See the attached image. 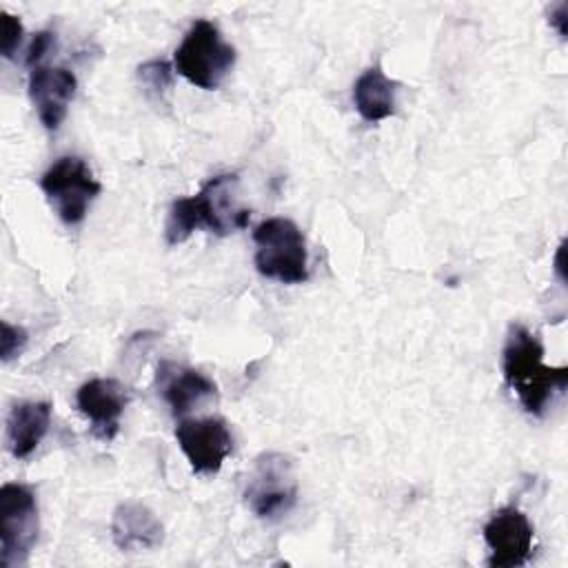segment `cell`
<instances>
[{"instance_id": "obj_19", "label": "cell", "mask_w": 568, "mask_h": 568, "mask_svg": "<svg viewBox=\"0 0 568 568\" xmlns=\"http://www.w3.org/2000/svg\"><path fill=\"white\" fill-rule=\"evenodd\" d=\"M53 44H55V33H51V31L36 33L27 49V67L33 69V67L42 64V58L53 49Z\"/></svg>"}, {"instance_id": "obj_1", "label": "cell", "mask_w": 568, "mask_h": 568, "mask_svg": "<svg viewBox=\"0 0 568 568\" xmlns=\"http://www.w3.org/2000/svg\"><path fill=\"white\" fill-rule=\"evenodd\" d=\"M237 173H222L202 184L195 195L178 197L164 224V240L178 246L197 229L215 235H229L248 224L251 211L237 202Z\"/></svg>"}, {"instance_id": "obj_5", "label": "cell", "mask_w": 568, "mask_h": 568, "mask_svg": "<svg viewBox=\"0 0 568 568\" xmlns=\"http://www.w3.org/2000/svg\"><path fill=\"white\" fill-rule=\"evenodd\" d=\"M40 189L55 215L73 226L87 217L102 184L93 178L89 164L80 155H62L42 173Z\"/></svg>"}, {"instance_id": "obj_7", "label": "cell", "mask_w": 568, "mask_h": 568, "mask_svg": "<svg viewBox=\"0 0 568 568\" xmlns=\"http://www.w3.org/2000/svg\"><path fill=\"white\" fill-rule=\"evenodd\" d=\"M38 501L29 486L4 484L0 488V564L22 566L38 539Z\"/></svg>"}, {"instance_id": "obj_17", "label": "cell", "mask_w": 568, "mask_h": 568, "mask_svg": "<svg viewBox=\"0 0 568 568\" xmlns=\"http://www.w3.org/2000/svg\"><path fill=\"white\" fill-rule=\"evenodd\" d=\"M0 328H2V333H0V357H2V362H11L13 357H20V353L27 346L29 335L22 326H13L7 320L0 322Z\"/></svg>"}, {"instance_id": "obj_10", "label": "cell", "mask_w": 568, "mask_h": 568, "mask_svg": "<svg viewBox=\"0 0 568 568\" xmlns=\"http://www.w3.org/2000/svg\"><path fill=\"white\" fill-rule=\"evenodd\" d=\"M126 404L129 388L111 377L89 379L75 393V406L89 419L91 435L100 442H111L118 435Z\"/></svg>"}, {"instance_id": "obj_11", "label": "cell", "mask_w": 568, "mask_h": 568, "mask_svg": "<svg viewBox=\"0 0 568 568\" xmlns=\"http://www.w3.org/2000/svg\"><path fill=\"white\" fill-rule=\"evenodd\" d=\"M78 80L67 67L38 64L29 73V98L44 129L55 131L67 118Z\"/></svg>"}, {"instance_id": "obj_15", "label": "cell", "mask_w": 568, "mask_h": 568, "mask_svg": "<svg viewBox=\"0 0 568 568\" xmlns=\"http://www.w3.org/2000/svg\"><path fill=\"white\" fill-rule=\"evenodd\" d=\"M397 82L390 80L379 67L366 69L353 87V102L366 122H379L395 113Z\"/></svg>"}, {"instance_id": "obj_3", "label": "cell", "mask_w": 568, "mask_h": 568, "mask_svg": "<svg viewBox=\"0 0 568 568\" xmlns=\"http://www.w3.org/2000/svg\"><path fill=\"white\" fill-rule=\"evenodd\" d=\"M255 268L282 284L308 280V251L300 226L288 217H266L253 231Z\"/></svg>"}, {"instance_id": "obj_21", "label": "cell", "mask_w": 568, "mask_h": 568, "mask_svg": "<svg viewBox=\"0 0 568 568\" xmlns=\"http://www.w3.org/2000/svg\"><path fill=\"white\" fill-rule=\"evenodd\" d=\"M561 257H564V242L559 244V251H557V257H555V268L559 273V280L564 282V266H561Z\"/></svg>"}, {"instance_id": "obj_12", "label": "cell", "mask_w": 568, "mask_h": 568, "mask_svg": "<svg viewBox=\"0 0 568 568\" xmlns=\"http://www.w3.org/2000/svg\"><path fill=\"white\" fill-rule=\"evenodd\" d=\"M155 382L162 399L175 417H184L217 397V386L211 377L175 362H160Z\"/></svg>"}, {"instance_id": "obj_8", "label": "cell", "mask_w": 568, "mask_h": 568, "mask_svg": "<svg viewBox=\"0 0 568 568\" xmlns=\"http://www.w3.org/2000/svg\"><path fill=\"white\" fill-rule=\"evenodd\" d=\"M175 439L193 473L200 475H215L233 450V435L222 417H182L175 426Z\"/></svg>"}, {"instance_id": "obj_9", "label": "cell", "mask_w": 568, "mask_h": 568, "mask_svg": "<svg viewBox=\"0 0 568 568\" xmlns=\"http://www.w3.org/2000/svg\"><path fill=\"white\" fill-rule=\"evenodd\" d=\"M484 541L490 548V568H519L528 564L535 544V528L526 513L504 506L484 524Z\"/></svg>"}, {"instance_id": "obj_4", "label": "cell", "mask_w": 568, "mask_h": 568, "mask_svg": "<svg viewBox=\"0 0 568 568\" xmlns=\"http://www.w3.org/2000/svg\"><path fill=\"white\" fill-rule=\"evenodd\" d=\"M235 49L222 38L211 20H195L173 53L175 71L191 84L213 91L231 73Z\"/></svg>"}, {"instance_id": "obj_13", "label": "cell", "mask_w": 568, "mask_h": 568, "mask_svg": "<svg viewBox=\"0 0 568 568\" xmlns=\"http://www.w3.org/2000/svg\"><path fill=\"white\" fill-rule=\"evenodd\" d=\"M111 539L122 552L153 550L164 541V526L140 501H122L111 517Z\"/></svg>"}, {"instance_id": "obj_14", "label": "cell", "mask_w": 568, "mask_h": 568, "mask_svg": "<svg viewBox=\"0 0 568 568\" xmlns=\"http://www.w3.org/2000/svg\"><path fill=\"white\" fill-rule=\"evenodd\" d=\"M51 424L49 402H20L7 417V446L16 459L29 457Z\"/></svg>"}, {"instance_id": "obj_18", "label": "cell", "mask_w": 568, "mask_h": 568, "mask_svg": "<svg viewBox=\"0 0 568 568\" xmlns=\"http://www.w3.org/2000/svg\"><path fill=\"white\" fill-rule=\"evenodd\" d=\"M2 55L4 58H13V53L20 47L22 40V22L20 18L2 11Z\"/></svg>"}, {"instance_id": "obj_2", "label": "cell", "mask_w": 568, "mask_h": 568, "mask_svg": "<svg viewBox=\"0 0 568 568\" xmlns=\"http://www.w3.org/2000/svg\"><path fill=\"white\" fill-rule=\"evenodd\" d=\"M501 371L524 410L537 417H541L568 386V368L546 366L539 337L521 324L508 326L501 351Z\"/></svg>"}, {"instance_id": "obj_6", "label": "cell", "mask_w": 568, "mask_h": 568, "mask_svg": "<svg viewBox=\"0 0 568 568\" xmlns=\"http://www.w3.org/2000/svg\"><path fill=\"white\" fill-rule=\"evenodd\" d=\"M297 501V477L284 453H262L246 479L244 504L260 519L284 517Z\"/></svg>"}, {"instance_id": "obj_16", "label": "cell", "mask_w": 568, "mask_h": 568, "mask_svg": "<svg viewBox=\"0 0 568 568\" xmlns=\"http://www.w3.org/2000/svg\"><path fill=\"white\" fill-rule=\"evenodd\" d=\"M138 82L153 104H164L173 87V67L166 60H149L138 67Z\"/></svg>"}, {"instance_id": "obj_20", "label": "cell", "mask_w": 568, "mask_h": 568, "mask_svg": "<svg viewBox=\"0 0 568 568\" xmlns=\"http://www.w3.org/2000/svg\"><path fill=\"white\" fill-rule=\"evenodd\" d=\"M548 22L559 33V38L566 40V33H568V2L555 4L548 13Z\"/></svg>"}]
</instances>
